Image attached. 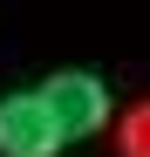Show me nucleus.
<instances>
[{
    "label": "nucleus",
    "instance_id": "1",
    "mask_svg": "<svg viewBox=\"0 0 150 157\" xmlns=\"http://www.w3.org/2000/svg\"><path fill=\"white\" fill-rule=\"evenodd\" d=\"M41 102H48V116H55L62 144L89 137V130H103V116H109V89L96 82V75H82V68L48 75V82H41Z\"/></svg>",
    "mask_w": 150,
    "mask_h": 157
},
{
    "label": "nucleus",
    "instance_id": "2",
    "mask_svg": "<svg viewBox=\"0 0 150 157\" xmlns=\"http://www.w3.org/2000/svg\"><path fill=\"white\" fill-rule=\"evenodd\" d=\"M0 157H62V130L48 116L41 89L0 96Z\"/></svg>",
    "mask_w": 150,
    "mask_h": 157
},
{
    "label": "nucleus",
    "instance_id": "3",
    "mask_svg": "<svg viewBox=\"0 0 150 157\" xmlns=\"http://www.w3.org/2000/svg\"><path fill=\"white\" fill-rule=\"evenodd\" d=\"M116 150H123V157H150V102L123 116V130H116Z\"/></svg>",
    "mask_w": 150,
    "mask_h": 157
}]
</instances>
